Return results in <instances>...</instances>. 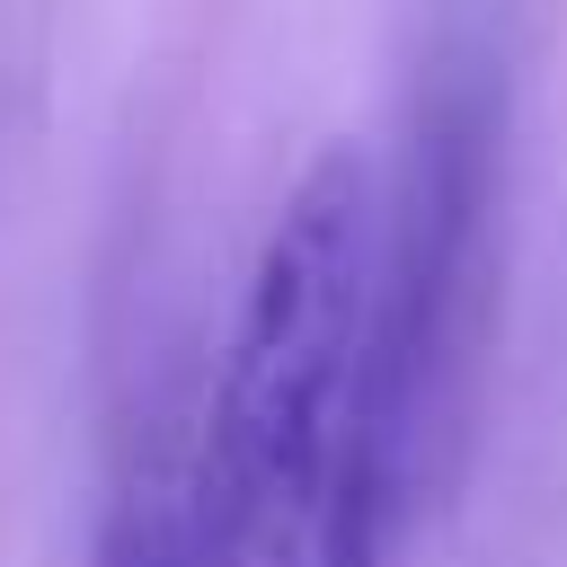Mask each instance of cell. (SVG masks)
Masks as SVG:
<instances>
[{
  "mask_svg": "<svg viewBox=\"0 0 567 567\" xmlns=\"http://www.w3.org/2000/svg\"><path fill=\"white\" fill-rule=\"evenodd\" d=\"M89 567H213L204 505H195V443H186V452L159 443V452H142V461L124 470Z\"/></svg>",
  "mask_w": 567,
  "mask_h": 567,
  "instance_id": "cell-3",
  "label": "cell"
},
{
  "mask_svg": "<svg viewBox=\"0 0 567 567\" xmlns=\"http://www.w3.org/2000/svg\"><path fill=\"white\" fill-rule=\"evenodd\" d=\"M505 62L487 35H443L434 71L416 80L399 168L381 177L372 221V301L354 346L346 443L328 470V505L310 532V567H390L399 523L416 505L425 434L452 408L461 346L487 301V221H496V159H505Z\"/></svg>",
  "mask_w": 567,
  "mask_h": 567,
  "instance_id": "cell-1",
  "label": "cell"
},
{
  "mask_svg": "<svg viewBox=\"0 0 567 567\" xmlns=\"http://www.w3.org/2000/svg\"><path fill=\"white\" fill-rule=\"evenodd\" d=\"M372 221L381 177L354 142L319 151L266 221L195 434V505L213 567H310L372 301Z\"/></svg>",
  "mask_w": 567,
  "mask_h": 567,
  "instance_id": "cell-2",
  "label": "cell"
}]
</instances>
